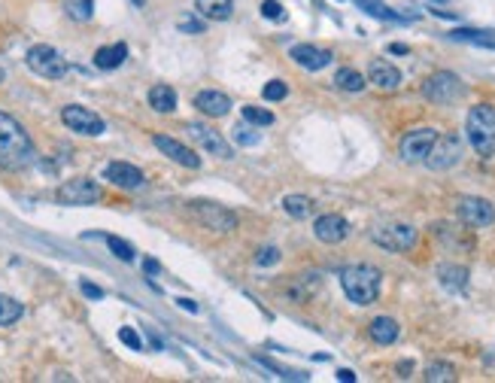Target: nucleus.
I'll return each mask as SVG.
<instances>
[{
    "label": "nucleus",
    "mask_w": 495,
    "mask_h": 383,
    "mask_svg": "<svg viewBox=\"0 0 495 383\" xmlns=\"http://www.w3.org/2000/svg\"><path fill=\"white\" fill-rule=\"evenodd\" d=\"M34 161V143L28 137L18 119L9 113H0V167L4 170H22Z\"/></svg>",
    "instance_id": "f257e3e1"
},
{
    "label": "nucleus",
    "mask_w": 495,
    "mask_h": 383,
    "mask_svg": "<svg viewBox=\"0 0 495 383\" xmlns=\"http://www.w3.org/2000/svg\"><path fill=\"white\" fill-rule=\"evenodd\" d=\"M340 286L352 305L368 307L380 298L383 274H380V268H374V265H347L340 271Z\"/></svg>",
    "instance_id": "f03ea898"
},
{
    "label": "nucleus",
    "mask_w": 495,
    "mask_h": 383,
    "mask_svg": "<svg viewBox=\"0 0 495 383\" xmlns=\"http://www.w3.org/2000/svg\"><path fill=\"white\" fill-rule=\"evenodd\" d=\"M465 134H468L471 146L477 149V155L492 158L495 155V107L492 104L471 107L468 119H465Z\"/></svg>",
    "instance_id": "7ed1b4c3"
},
{
    "label": "nucleus",
    "mask_w": 495,
    "mask_h": 383,
    "mask_svg": "<svg viewBox=\"0 0 495 383\" xmlns=\"http://www.w3.org/2000/svg\"><path fill=\"white\" fill-rule=\"evenodd\" d=\"M189 216L195 219L201 228L219 231V235L237 228V216L231 213V210H225L222 204H216V201H189Z\"/></svg>",
    "instance_id": "20e7f679"
},
{
    "label": "nucleus",
    "mask_w": 495,
    "mask_h": 383,
    "mask_svg": "<svg viewBox=\"0 0 495 383\" xmlns=\"http://www.w3.org/2000/svg\"><path fill=\"white\" fill-rule=\"evenodd\" d=\"M371 240L389 253H407L417 247V228L407 223H380L371 228Z\"/></svg>",
    "instance_id": "39448f33"
},
{
    "label": "nucleus",
    "mask_w": 495,
    "mask_h": 383,
    "mask_svg": "<svg viewBox=\"0 0 495 383\" xmlns=\"http://www.w3.org/2000/svg\"><path fill=\"white\" fill-rule=\"evenodd\" d=\"M422 95H426L431 104L447 107V104H456V100H462L465 86H462V79L453 73V70H438V73H431L426 83H422Z\"/></svg>",
    "instance_id": "423d86ee"
},
{
    "label": "nucleus",
    "mask_w": 495,
    "mask_h": 383,
    "mask_svg": "<svg viewBox=\"0 0 495 383\" xmlns=\"http://www.w3.org/2000/svg\"><path fill=\"white\" fill-rule=\"evenodd\" d=\"M25 61H28V67H31L37 76H43V79H61L67 73L64 55L58 52V49H52V46H43V43L28 49Z\"/></svg>",
    "instance_id": "0eeeda50"
},
{
    "label": "nucleus",
    "mask_w": 495,
    "mask_h": 383,
    "mask_svg": "<svg viewBox=\"0 0 495 383\" xmlns=\"http://www.w3.org/2000/svg\"><path fill=\"white\" fill-rule=\"evenodd\" d=\"M459 158H462V137L450 131V134H438V140L431 143L426 155V165L431 170H447L453 165H459Z\"/></svg>",
    "instance_id": "6e6552de"
},
{
    "label": "nucleus",
    "mask_w": 495,
    "mask_h": 383,
    "mask_svg": "<svg viewBox=\"0 0 495 383\" xmlns=\"http://www.w3.org/2000/svg\"><path fill=\"white\" fill-rule=\"evenodd\" d=\"M61 122L70 128V131H76V134H85V137H100L107 131L104 125V119H100L97 113H92L88 107H79V104H70L61 110Z\"/></svg>",
    "instance_id": "1a4fd4ad"
},
{
    "label": "nucleus",
    "mask_w": 495,
    "mask_h": 383,
    "mask_svg": "<svg viewBox=\"0 0 495 383\" xmlns=\"http://www.w3.org/2000/svg\"><path fill=\"white\" fill-rule=\"evenodd\" d=\"M456 213L468 228H489L495 223V207L487 198H459Z\"/></svg>",
    "instance_id": "9d476101"
},
{
    "label": "nucleus",
    "mask_w": 495,
    "mask_h": 383,
    "mask_svg": "<svg viewBox=\"0 0 495 383\" xmlns=\"http://www.w3.org/2000/svg\"><path fill=\"white\" fill-rule=\"evenodd\" d=\"M434 140H438V128H413L401 137L398 153L404 161H426Z\"/></svg>",
    "instance_id": "9b49d317"
},
{
    "label": "nucleus",
    "mask_w": 495,
    "mask_h": 383,
    "mask_svg": "<svg viewBox=\"0 0 495 383\" xmlns=\"http://www.w3.org/2000/svg\"><path fill=\"white\" fill-rule=\"evenodd\" d=\"M97 198H100V186L95 183V179H88V177L67 179V183L58 189V201H61V204H70V207L95 204Z\"/></svg>",
    "instance_id": "f8f14e48"
},
{
    "label": "nucleus",
    "mask_w": 495,
    "mask_h": 383,
    "mask_svg": "<svg viewBox=\"0 0 495 383\" xmlns=\"http://www.w3.org/2000/svg\"><path fill=\"white\" fill-rule=\"evenodd\" d=\"M186 131H189V137L195 140L198 146H204L210 155H219V158H231L234 153H231V146L225 143V137L219 134V131H213L210 125L204 122H186Z\"/></svg>",
    "instance_id": "ddd939ff"
},
{
    "label": "nucleus",
    "mask_w": 495,
    "mask_h": 383,
    "mask_svg": "<svg viewBox=\"0 0 495 383\" xmlns=\"http://www.w3.org/2000/svg\"><path fill=\"white\" fill-rule=\"evenodd\" d=\"M153 143L155 149H161V155H167L170 161H177V165H183V167H201V155H195L186 143H179L177 137H167V134H155L153 137Z\"/></svg>",
    "instance_id": "4468645a"
},
{
    "label": "nucleus",
    "mask_w": 495,
    "mask_h": 383,
    "mask_svg": "<svg viewBox=\"0 0 495 383\" xmlns=\"http://www.w3.org/2000/svg\"><path fill=\"white\" fill-rule=\"evenodd\" d=\"M313 235H316V240H322V244H340V240H347V235H350V223L340 213H326L313 223Z\"/></svg>",
    "instance_id": "2eb2a0df"
},
{
    "label": "nucleus",
    "mask_w": 495,
    "mask_h": 383,
    "mask_svg": "<svg viewBox=\"0 0 495 383\" xmlns=\"http://www.w3.org/2000/svg\"><path fill=\"white\" fill-rule=\"evenodd\" d=\"M289 58L298 67H304V70H322V67L331 64V58H335V55H331L328 49H316L310 43H298V46L289 49Z\"/></svg>",
    "instance_id": "dca6fc26"
},
{
    "label": "nucleus",
    "mask_w": 495,
    "mask_h": 383,
    "mask_svg": "<svg viewBox=\"0 0 495 383\" xmlns=\"http://www.w3.org/2000/svg\"><path fill=\"white\" fill-rule=\"evenodd\" d=\"M104 177L113 186H119V189H143V183H146L143 170L134 167V165H128V161H113V165H107Z\"/></svg>",
    "instance_id": "f3484780"
},
{
    "label": "nucleus",
    "mask_w": 495,
    "mask_h": 383,
    "mask_svg": "<svg viewBox=\"0 0 495 383\" xmlns=\"http://www.w3.org/2000/svg\"><path fill=\"white\" fill-rule=\"evenodd\" d=\"M368 83L374 88H380V92H395V88L401 86V73L395 64L383 61V58H377V61L368 64Z\"/></svg>",
    "instance_id": "a211bd4d"
},
{
    "label": "nucleus",
    "mask_w": 495,
    "mask_h": 383,
    "mask_svg": "<svg viewBox=\"0 0 495 383\" xmlns=\"http://www.w3.org/2000/svg\"><path fill=\"white\" fill-rule=\"evenodd\" d=\"M195 107H198V113H204L210 119H219V116H228L231 98L225 92H216V88H207V92L195 95Z\"/></svg>",
    "instance_id": "6ab92c4d"
},
{
    "label": "nucleus",
    "mask_w": 495,
    "mask_h": 383,
    "mask_svg": "<svg viewBox=\"0 0 495 383\" xmlns=\"http://www.w3.org/2000/svg\"><path fill=\"white\" fill-rule=\"evenodd\" d=\"M398 322L392 319V317H377V319H371V326H368V335L374 344H380V347H389V344H395L398 341Z\"/></svg>",
    "instance_id": "aec40b11"
},
{
    "label": "nucleus",
    "mask_w": 495,
    "mask_h": 383,
    "mask_svg": "<svg viewBox=\"0 0 495 383\" xmlns=\"http://www.w3.org/2000/svg\"><path fill=\"white\" fill-rule=\"evenodd\" d=\"M316 289H319V274H301L289 283L286 295L295 301V305H304V301H310L313 295H316Z\"/></svg>",
    "instance_id": "412c9836"
},
{
    "label": "nucleus",
    "mask_w": 495,
    "mask_h": 383,
    "mask_svg": "<svg viewBox=\"0 0 495 383\" xmlns=\"http://www.w3.org/2000/svg\"><path fill=\"white\" fill-rule=\"evenodd\" d=\"M125 58H128V46H125V43L100 46L97 52H95V67H100V70H116V67L125 64Z\"/></svg>",
    "instance_id": "4be33fe9"
},
{
    "label": "nucleus",
    "mask_w": 495,
    "mask_h": 383,
    "mask_svg": "<svg viewBox=\"0 0 495 383\" xmlns=\"http://www.w3.org/2000/svg\"><path fill=\"white\" fill-rule=\"evenodd\" d=\"M195 9L210 22H225L234 13V0H195Z\"/></svg>",
    "instance_id": "5701e85b"
},
{
    "label": "nucleus",
    "mask_w": 495,
    "mask_h": 383,
    "mask_svg": "<svg viewBox=\"0 0 495 383\" xmlns=\"http://www.w3.org/2000/svg\"><path fill=\"white\" fill-rule=\"evenodd\" d=\"M149 107L155 113H174L177 110V92L170 86H153L149 88Z\"/></svg>",
    "instance_id": "b1692460"
},
{
    "label": "nucleus",
    "mask_w": 495,
    "mask_h": 383,
    "mask_svg": "<svg viewBox=\"0 0 495 383\" xmlns=\"http://www.w3.org/2000/svg\"><path fill=\"white\" fill-rule=\"evenodd\" d=\"M438 280L453 292H462L468 286V271L462 265H438Z\"/></svg>",
    "instance_id": "393cba45"
},
{
    "label": "nucleus",
    "mask_w": 495,
    "mask_h": 383,
    "mask_svg": "<svg viewBox=\"0 0 495 383\" xmlns=\"http://www.w3.org/2000/svg\"><path fill=\"white\" fill-rule=\"evenodd\" d=\"M453 40L459 43H474V46H487V49H495V31H474V28H456L450 31Z\"/></svg>",
    "instance_id": "a878e982"
},
{
    "label": "nucleus",
    "mask_w": 495,
    "mask_h": 383,
    "mask_svg": "<svg viewBox=\"0 0 495 383\" xmlns=\"http://www.w3.org/2000/svg\"><path fill=\"white\" fill-rule=\"evenodd\" d=\"M335 86L340 88V92H362L368 83H365V76L359 73V70H352V67H340L338 73H335Z\"/></svg>",
    "instance_id": "bb28decb"
},
{
    "label": "nucleus",
    "mask_w": 495,
    "mask_h": 383,
    "mask_svg": "<svg viewBox=\"0 0 495 383\" xmlns=\"http://www.w3.org/2000/svg\"><path fill=\"white\" fill-rule=\"evenodd\" d=\"M282 210L295 219H307L313 213V201L307 195H286L282 198Z\"/></svg>",
    "instance_id": "cd10ccee"
},
{
    "label": "nucleus",
    "mask_w": 495,
    "mask_h": 383,
    "mask_svg": "<svg viewBox=\"0 0 495 383\" xmlns=\"http://www.w3.org/2000/svg\"><path fill=\"white\" fill-rule=\"evenodd\" d=\"M356 6L365 9V13L374 16V18H383V22H401V16L395 13V9H389L383 0H356Z\"/></svg>",
    "instance_id": "c85d7f7f"
},
{
    "label": "nucleus",
    "mask_w": 495,
    "mask_h": 383,
    "mask_svg": "<svg viewBox=\"0 0 495 383\" xmlns=\"http://www.w3.org/2000/svg\"><path fill=\"white\" fill-rule=\"evenodd\" d=\"M22 314H25L22 301H16L9 295H0V326H13L16 319H22Z\"/></svg>",
    "instance_id": "c756f323"
},
{
    "label": "nucleus",
    "mask_w": 495,
    "mask_h": 383,
    "mask_svg": "<svg viewBox=\"0 0 495 383\" xmlns=\"http://www.w3.org/2000/svg\"><path fill=\"white\" fill-rule=\"evenodd\" d=\"M426 380L429 383H453L456 380V368H453L450 362H431L426 368Z\"/></svg>",
    "instance_id": "7c9ffc66"
},
{
    "label": "nucleus",
    "mask_w": 495,
    "mask_h": 383,
    "mask_svg": "<svg viewBox=\"0 0 495 383\" xmlns=\"http://www.w3.org/2000/svg\"><path fill=\"white\" fill-rule=\"evenodd\" d=\"M67 16L73 18V22H88V18L95 16V4H92V0H70Z\"/></svg>",
    "instance_id": "2f4dec72"
},
{
    "label": "nucleus",
    "mask_w": 495,
    "mask_h": 383,
    "mask_svg": "<svg viewBox=\"0 0 495 383\" xmlns=\"http://www.w3.org/2000/svg\"><path fill=\"white\" fill-rule=\"evenodd\" d=\"M107 247L113 249V256L116 259H122V261H134V247L128 244V240H122V237H116V235H107Z\"/></svg>",
    "instance_id": "473e14b6"
},
{
    "label": "nucleus",
    "mask_w": 495,
    "mask_h": 383,
    "mask_svg": "<svg viewBox=\"0 0 495 383\" xmlns=\"http://www.w3.org/2000/svg\"><path fill=\"white\" fill-rule=\"evenodd\" d=\"M244 119L246 122H252V125H274V113H268V110H261V107H244Z\"/></svg>",
    "instance_id": "72a5a7b5"
},
{
    "label": "nucleus",
    "mask_w": 495,
    "mask_h": 383,
    "mask_svg": "<svg viewBox=\"0 0 495 383\" xmlns=\"http://www.w3.org/2000/svg\"><path fill=\"white\" fill-rule=\"evenodd\" d=\"M234 140L240 146H258L261 134H258V131H252V128H246V125H234Z\"/></svg>",
    "instance_id": "f704fd0d"
},
{
    "label": "nucleus",
    "mask_w": 495,
    "mask_h": 383,
    "mask_svg": "<svg viewBox=\"0 0 495 383\" xmlns=\"http://www.w3.org/2000/svg\"><path fill=\"white\" fill-rule=\"evenodd\" d=\"M261 95H265V100H282V98L289 95V86L282 83V79H270V83L265 86V92H261Z\"/></svg>",
    "instance_id": "c9c22d12"
},
{
    "label": "nucleus",
    "mask_w": 495,
    "mask_h": 383,
    "mask_svg": "<svg viewBox=\"0 0 495 383\" xmlns=\"http://www.w3.org/2000/svg\"><path fill=\"white\" fill-rule=\"evenodd\" d=\"M277 261H280V249L277 247H265V249H258V253H256V265L258 268L277 265Z\"/></svg>",
    "instance_id": "e433bc0d"
},
{
    "label": "nucleus",
    "mask_w": 495,
    "mask_h": 383,
    "mask_svg": "<svg viewBox=\"0 0 495 383\" xmlns=\"http://www.w3.org/2000/svg\"><path fill=\"white\" fill-rule=\"evenodd\" d=\"M119 341H122V344H128L131 350H143V338H140L134 329H128V326L119 329Z\"/></svg>",
    "instance_id": "4c0bfd02"
},
{
    "label": "nucleus",
    "mask_w": 495,
    "mask_h": 383,
    "mask_svg": "<svg viewBox=\"0 0 495 383\" xmlns=\"http://www.w3.org/2000/svg\"><path fill=\"white\" fill-rule=\"evenodd\" d=\"M261 16L265 18H282V6L277 4V0H265V4H261Z\"/></svg>",
    "instance_id": "58836bf2"
},
{
    "label": "nucleus",
    "mask_w": 495,
    "mask_h": 383,
    "mask_svg": "<svg viewBox=\"0 0 495 383\" xmlns=\"http://www.w3.org/2000/svg\"><path fill=\"white\" fill-rule=\"evenodd\" d=\"M179 31H189V34H201V31H204V25H201L198 18H191V16H186L183 22H179Z\"/></svg>",
    "instance_id": "ea45409f"
},
{
    "label": "nucleus",
    "mask_w": 495,
    "mask_h": 383,
    "mask_svg": "<svg viewBox=\"0 0 495 383\" xmlns=\"http://www.w3.org/2000/svg\"><path fill=\"white\" fill-rule=\"evenodd\" d=\"M79 289H83V295H88V298H104V289L100 286H95V283H88V280H83V283H79Z\"/></svg>",
    "instance_id": "a19ab883"
},
{
    "label": "nucleus",
    "mask_w": 495,
    "mask_h": 383,
    "mask_svg": "<svg viewBox=\"0 0 495 383\" xmlns=\"http://www.w3.org/2000/svg\"><path fill=\"white\" fill-rule=\"evenodd\" d=\"M177 305L183 307V310H189V314H195V310H198V305L191 298H177Z\"/></svg>",
    "instance_id": "79ce46f5"
},
{
    "label": "nucleus",
    "mask_w": 495,
    "mask_h": 383,
    "mask_svg": "<svg viewBox=\"0 0 495 383\" xmlns=\"http://www.w3.org/2000/svg\"><path fill=\"white\" fill-rule=\"evenodd\" d=\"M143 271H146V274H158L161 265H158L155 259H146V261H143Z\"/></svg>",
    "instance_id": "37998d69"
},
{
    "label": "nucleus",
    "mask_w": 495,
    "mask_h": 383,
    "mask_svg": "<svg viewBox=\"0 0 495 383\" xmlns=\"http://www.w3.org/2000/svg\"><path fill=\"white\" fill-rule=\"evenodd\" d=\"M338 380H343V383H352V380H356V375H352L350 368H340V371H338Z\"/></svg>",
    "instance_id": "c03bdc74"
},
{
    "label": "nucleus",
    "mask_w": 495,
    "mask_h": 383,
    "mask_svg": "<svg viewBox=\"0 0 495 383\" xmlns=\"http://www.w3.org/2000/svg\"><path fill=\"white\" fill-rule=\"evenodd\" d=\"M389 52H395V55H407V46H404V43H392V46H389Z\"/></svg>",
    "instance_id": "a18cd8bd"
},
{
    "label": "nucleus",
    "mask_w": 495,
    "mask_h": 383,
    "mask_svg": "<svg viewBox=\"0 0 495 383\" xmlns=\"http://www.w3.org/2000/svg\"><path fill=\"white\" fill-rule=\"evenodd\" d=\"M131 4H137V6H143V4H146V0H131Z\"/></svg>",
    "instance_id": "49530a36"
},
{
    "label": "nucleus",
    "mask_w": 495,
    "mask_h": 383,
    "mask_svg": "<svg viewBox=\"0 0 495 383\" xmlns=\"http://www.w3.org/2000/svg\"><path fill=\"white\" fill-rule=\"evenodd\" d=\"M4 76H6V73H4V67H0V83H4Z\"/></svg>",
    "instance_id": "de8ad7c7"
},
{
    "label": "nucleus",
    "mask_w": 495,
    "mask_h": 383,
    "mask_svg": "<svg viewBox=\"0 0 495 383\" xmlns=\"http://www.w3.org/2000/svg\"><path fill=\"white\" fill-rule=\"evenodd\" d=\"M438 4H447V0H438Z\"/></svg>",
    "instance_id": "09e8293b"
}]
</instances>
